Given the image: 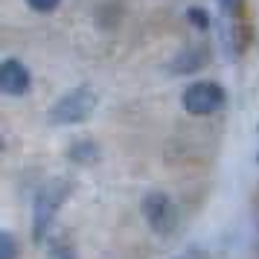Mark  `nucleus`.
I'll return each mask as SVG.
<instances>
[{
    "label": "nucleus",
    "instance_id": "5",
    "mask_svg": "<svg viewBox=\"0 0 259 259\" xmlns=\"http://www.w3.org/2000/svg\"><path fill=\"white\" fill-rule=\"evenodd\" d=\"M29 84H32L29 70H26L21 61H15V59L3 61V67H0V88H3V94L24 96L26 91H29Z\"/></svg>",
    "mask_w": 259,
    "mask_h": 259
},
{
    "label": "nucleus",
    "instance_id": "4",
    "mask_svg": "<svg viewBox=\"0 0 259 259\" xmlns=\"http://www.w3.org/2000/svg\"><path fill=\"white\" fill-rule=\"evenodd\" d=\"M143 212L157 233H169L175 227V207L172 201L166 198L163 192H152L149 198L143 201Z\"/></svg>",
    "mask_w": 259,
    "mask_h": 259
},
{
    "label": "nucleus",
    "instance_id": "1",
    "mask_svg": "<svg viewBox=\"0 0 259 259\" xmlns=\"http://www.w3.org/2000/svg\"><path fill=\"white\" fill-rule=\"evenodd\" d=\"M96 108V94L91 88H76L70 94H64L50 108V122L56 125H73V122H82L94 114Z\"/></svg>",
    "mask_w": 259,
    "mask_h": 259
},
{
    "label": "nucleus",
    "instance_id": "6",
    "mask_svg": "<svg viewBox=\"0 0 259 259\" xmlns=\"http://www.w3.org/2000/svg\"><path fill=\"white\" fill-rule=\"evenodd\" d=\"M0 259H15V242L6 230L0 233Z\"/></svg>",
    "mask_w": 259,
    "mask_h": 259
},
{
    "label": "nucleus",
    "instance_id": "3",
    "mask_svg": "<svg viewBox=\"0 0 259 259\" xmlns=\"http://www.w3.org/2000/svg\"><path fill=\"white\" fill-rule=\"evenodd\" d=\"M64 192H67V187L61 181H53V184H47L41 189V195L35 201V242H41V233L47 230L50 219L56 215L59 204L64 201Z\"/></svg>",
    "mask_w": 259,
    "mask_h": 259
},
{
    "label": "nucleus",
    "instance_id": "8",
    "mask_svg": "<svg viewBox=\"0 0 259 259\" xmlns=\"http://www.w3.org/2000/svg\"><path fill=\"white\" fill-rule=\"evenodd\" d=\"M189 15L195 18V26H207V21H204V15H201V12H195V9H192Z\"/></svg>",
    "mask_w": 259,
    "mask_h": 259
},
{
    "label": "nucleus",
    "instance_id": "7",
    "mask_svg": "<svg viewBox=\"0 0 259 259\" xmlns=\"http://www.w3.org/2000/svg\"><path fill=\"white\" fill-rule=\"evenodd\" d=\"M26 3H29L35 12H53V9L59 6L61 0H26Z\"/></svg>",
    "mask_w": 259,
    "mask_h": 259
},
{
    "label": "nucleus",
    "instance_id": "2",
    "mask_svg": "<svg viewBox=\"0 0 259 259\" xmlns=\"http://www.w3.org/2000/svg\"><path fill=\"white\" fill-rule=\"evenodd\" d=\"M222 105H224V91L215 82H198L187 88V94H184V108L195 117L215 114Z\"/></svg>",
    "mask_w": 259,
    "mask_h": 259
}]
</instances>
